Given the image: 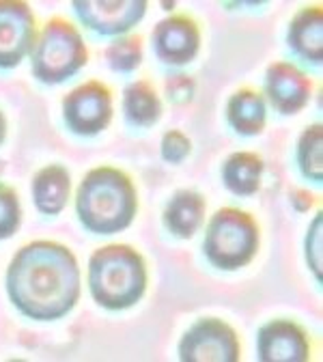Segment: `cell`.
<instances>
[{
  "label": "cell",
  "mask_w": 323,
  "mask_h": 362,
  "mask_svg": "<svg viewBox=\"0 0 323 362\" xmlns=\"http://www.w3.org/2000/svg\"><path fill=\"white\" fill-rule=\"evenodd\" d=\"M7 293L30 320H61L80 296V269L74 252L57 242L26 244L7 269Z\"/></svg>",
  "instance_id": "obj_1"
},
{
  "label": "cell",
  "mask_w": 323,
  "mask_h": 362,
  "mask_svg": "<svg viewBox=\"0 0 323 362\" xmlns=\"http://www.w3.org/2000/svg\"><path fill=\"white\" fill-rule=\"evenodd\" d=\"M76 211L90 233L112 235L131 224L136 216V190L125 173L93 168L78 188Z\"/></svg>",
  "instance_id": "obj_2"
},
{
  "label": "cell",
  "mask_w": 323,
  "mask_h": 362,
  "mask_svg": "<svg viewBox=\"0 0 323 362\" xmlns=\"http://www.w3.org/2000/svg\"><path fill=\"white\" fill-rule=\"evenodd\" d=\"M88 287L98 304L110 310L134 306L147 287L145 261L131 246L110 244L88 261Z\"/></svg>",
  "instance_id": "obj_3"
},
{
  "label": "cell",
  "mask_w": 323,
  "mask_h": 362,
  "mask_svg": "<svg viewBox=\"0 0 323 362\" xmlns=\"http://www.w3.org/2000/svg\"><path fill=\"white\" fill-rule=\"evenodd\" d=\"M203 248L213 267L240 269L248 265L259 250V226L254 218L242 209H218L207 224Z\"/></svg>",
  "instance_id": "obj_4"
},
{
  "label": "cell",
  "mask_w": 323,
  "mask_h": 362,
  "mask_svg": "<svg viewBox=\"0 0 323 362\" xmlns=\"http://www.w3.org/2000/svg\"><path fill=\"white\" fill-rule=\"evenodd\" d=\"M88 61L86 45L76 26L54 18L43 26L33 50V76L43 84H61Z\"/></svg>",
  "instance_id": "obj_5"
},
{
  "label": "cell",
  "mask_w": 323,
  "mask_h": 362,
  "mask_svg": "<svg viewBox=\"0 0 323 362\" xmlns=\"http://www.w3.org/2000/svg\"><path fill=\"white\" fill-rule=\"evenodd\" d=\"M183 362H235L240 358V341L228 324L207 317L199 320L179 343Z\"/></svg>",
  "instance_id": "obj_6"
},
{
  "label": "cell",
  "mask_w": 323,
  "mask_h": 362,
  "mask_svg": "<svg viewBox=\"0 0 323 362\" xmlns=\"http://www.w3.org/2000/svg\"><path fill=\"white\" fill-rule=\"evenodd\" d=\"M63 119L78 136L100 134L112 119L110 88L95 80L80 84L63 100Z\"/></svg>",
  "instance_id": "obj_7"
},
{
  "label": "cell",
  "mask_w": 323,
  "mask_h": 362,
  "mask_svg": "<svg viewBox=\"0 0 323 362\" xmlns=\"http://www.w3.org/2000/svg\"><path fill=\"white\" fill-rule=\"evenodd\" d=\"M35 16L26 3L0 0V69L18 67L35 45Z\"/></svg>",
  "instance_id": "obj_8"
},
{
  "label": "cell",
  "mask_w": 323,
  "mask_h": 362,
  "mask_svg": "<svg viewBox=\"0 0 323 362\" xmlns=\"http://www.w3.org/2000/svg\"><path fill=\"white\" fill-rule=\"evenodd\" d=\"M74 9L84 26L100 35H123L145 18V0H76Z\"/></svg>",
  "instance_id": "obj_9"
},
{
  "label": "cell",
  "mask_w": 323,
  "mask_h": 362,
  "mask_svg": "<svg viewBox=\"0 0 323 362\" xmlns=\"http://www.w3.org/2000/svg\"><path fill=\"white\" fill-rule=\"evenodd\" d=\"M151 39L158 59L166 65H188L201 48L199 26L188 16H170L162 20Z\"/></svg>",
  "instance_id": "obj_10"
},
{
  "label": "cell",
  "mask_w": 323,
  "mask_h": 362,
  "mask_svg": "<svg viewBox=\"0 0 323 362\" xmlns=\"http://www.w3.org/2000/svg\"><path fill=\"white\" fill-rule=\"evenodd\" d=\"M265 93L281 115H298L310 100L312 82L295 65L278 61L267 67Z\"/></svg>",
  "instance_id": "obj_11"
},
{
  "label": "cell",
  "mask_w": 323,
  "mask_h": 362,
  "mask_svg": "<svg viewBox=\"0 0 323 362\" xmlns=\"http://www.w3.org/2000/svg\"><path fill=\"white\" fill-rule=\"evenodd\" d=\"M257 351L263 362H304L308 360L310 345L306 332L298 324L274 320L259 330Z\"/></svg>",
  "instance_id": "obj_12"
},
{
  "label": "cell",
  "mask_w": 323,
  "mask_h": 362,
  "mask_svg": "<svg viewBox=\"0 0 323 362\" xmlns=\"http://www.w3.org/2000/svg\"><path fill=\"white\" fill-rule=\"evenodd\" d=\"M323 13L321 7H304L289 24L287 43L302 61L319 65L323 59Z\"/></svg>",
  "instance_id": "obj_13"
},
{
  "label": "cell",
  "mask_w": 323,
  "mask_h": 362,
  "mask_svg": "<svg viewBox=\"0 0 323 362\" xmlns=\"http://www.w3.org/2000/svg\"><path fill=\"white\" fill-rule=\"evenodd\" d=\"M71 190V179L65 166L50 164L41 168L33 179V199L41 214L57 216L67 205Z\"/></svg>",
  "instance_id": "obj_14"
},
{
  "label": "cell",
  "mask_w": 323,
  "mask_h": 362,
  "mask_svg": "<svg viewBox=\"0 0 323 362\" xmlns=\"http://www.w3.org/2000/svg\"><path fill=\"white\" fill-rule=\"evenodd\" d=\"M203 218H205V199L194 190H179L164 209L166 229L183 240L192 238L201 229Z\"/></svg>",
  "instance_id": "obj_15"
},
{
  "label": "cell",
  "mask_w": 323,
  "mask_h": 362,
  "mask_svg": "<svg viewBox=\"0 0 323 362\" xmlns=\"http://www.w3.org/2000/svg\"><path fill=\"white\" fill-rule=\"evenodd\" d=\"M263 160L252 151L230 153L222 164L224 186L237 197H252L261 186Z\"/></svg>",
  "instance_id": "obj_16"
},
{
  "label": "cell",
  "mask_w": 323,
  "mask_h": 362,
  "mask_svg": "<svg viewBox=\"0 0 323 362\" xmlns=\"http://www.w3.org/2000/svg\"><path fill=\"white\" fill-rule=\"evenodd\" d=\"M265 100L257 90L242 88L235 95H230L226 106L228 125L242 136H257L265 127Z\"/></svg>",
  "instance_id": "obj_17"
},
{
  "label": "cell",
  "mask_w": 323,
  "mask_h": 362,
  "mask_svg": "<svg viewBox=\"0 0 323 362\" xmlns=\"http://www.w3.org/2000/svg\"><path fill=\"white\" fill-rule=\"evenodd\" d=\"M123 112L125 119L136 127L155 125L162 115V102L155 88L145 80L127 84V88L123 90Z\"/></svg>",
  "instance_id": "obj_18"
},
{
  "label": "cell",
  "mask_w": 323,
  "mask_h": 362,
  "mask_svg": "<svg viewBox=\"0 0 323 362\" xmlns=\"http://www.w3.org/2000/svg\"><path fill=\"white\" fill-rule=\"evenodd\" d=\"M321 141H323V132L321 125H310L304 129L298 143V166L302 175L315 184H321L323 179V166H321Z\"/></svg>",
  "instance_id": "obj_19"
},
{
  "label": "cell",
  "mask_w": 323,
  "mask_h": 362,
  "mask_svg": "<svg viewBox=\"0 0 323 362\" xmlns=\"http://www.w3.org/2000/svg\"><path fill=\"white\" fill-rule=\"evenodd\" d=\"M106 61H108L110 69H114L119 74L134 71L138 65L143 63V41H141V37L131 35V37L114 39L106 50Z\"/></svg>",
  "instance_id": "obj_20"
},
{
  "label": "cell",
  "mask_w": 323,
  "mask_h": 362,
  "mask_svg": "<svg viewBox=\"0 0 323 362\" xmlns=\"http://www.w3.org/2000/svg\"><path fill=\"white\" fill-rule=\"evenodd\" d=\"M22 220V209H20V201L18 194L5 186L0 184V240H7L11 238Z\"/></svg>",
  "instance_id": "obj_21"
},
{
  "label": "cell",
  "mask_w": 323,
  "mask_h": 362,
  "mask_svg": "<svg viewBox=\"0 0 323 362\" xmlns=\"http://www.w3.org/2000/svg\"><path fill=\"white\" fill-rule=\"evenodd\" d=\"M192 145H190V139L186 134H181L177 129H170L164 134L162 139V158L170 164H179L188 158Z\"/></svg>",
  "instance_id": "obj_22"
},
{
  "label": "cell",
  "mask_w": 323,
  "mask_h": 362,
  "mask_svg": "<svg viewBox=\"0 0 323 362\" xmlns=\"http://www.w3.org/2000/svg\"><path fill=\"white\" fill-rule=\"evenodd\" d=\"M306 259L315 272L317 281H321V214L315 218L306 235Z\"/></svg>",
  "instance_id": "obj_23"
},
{
  "label": "cell",
  "mask_w": 323,
  "mask_h": 362,
  "mask_svg": "<svg viewBox=\"0 0 323 362\" xmlns=\"http://www.w3.org/2000/svg\"><path fill=\"white\" fill-rule=\"evenodd\" d=\"M166 90H168L170 102H175V104H186V102H190L192 95H194V82H192L188 76L179 74V76L168 78Z\"/></svg>",
  "instance_id": "obj_24"
},
{
  "label": "cell",
  "mask_w": 323,
  "mask_h": 362,
  "mask_svg": "<svg viewBox=\"0 0 323 362\" xmlns=\"http://www.w3.org/2000/svg\"><path fill=\"white\" fill-rule=\"evenodd\" d=\"M291 197H293L291 201H293L295 209H300V211H306V209L315 203V197L308 194V192H304V190H293Z\"/></svg>",
  "instance_id": "obj_25"
},
{
  "label": "cell",
  "mask_w": 323,
  "mask_h": 362,
  "mask_svg": "<svg viewBox=\"0 0 323 362\" xmlns=\"http://www.w3.org/2000/svg\"><path fill=\"white\" fill-rule=\"evenodd\" d=\"M5 136H7V121H5V115L0 112V145H3Z\"/></svg>",
  "instance_id": "obj_26"
}]
</instances>
